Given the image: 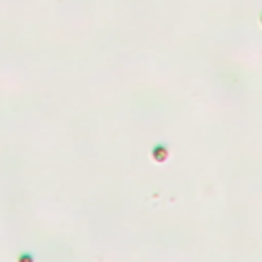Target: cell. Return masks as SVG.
Returning <instances> with one entry per match:
<instances>
[{"mask_svg": "<svg viewBox=\"0 0 262 262\" xmlns=\"http://www.w3.org/2000/svg\"><path fill=\"white\" fill-rule=\"evenodd\" d=\"M152 158L156 162H166L168 160V148L166 145H156V148L152 150Z\"/></svg>", "mask_w": 262, "mask_h": 262, "instance_id": "6da1fadb", "label": "cell"}, {"mask_svg": "<svg viewBox=\"0 0 262 262\" xmlns=\"http://www.w3.org/2000/svg\"><path fill=\"white\" fill-rule=\"evenodd\" d=\"M260 25H262V17H260Z\"/></svg>", "mask_w": 262, "mask_h": 262, "instance_id": "3957f363", "label": "cell"}, {"mask_svg": "<svg viewBox=\"0 0 262 262\" xmlns=\"http://www.w3.org/2000/svg\"><path fill=\"white\" fill-rule=\"evenodd\" d=\"M17 262H35V256L29 254V252H25V254H21V256L17 258Z\"/></svg>", "mask_w": 262, "mask_h": 262, "instance_id": "7a4b0ae2", "label": "cell"}]
</instances>
